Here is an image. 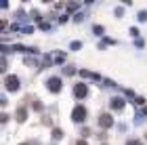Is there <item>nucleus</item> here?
<instances>
[{"label":"nucleus","instance_id":"1","mask_svg":"<svg viewBox=\"0 0 147 145\" xmlns=\"http://www.w3.org/2000/svg\"><path fill=\"white\" fill-rule=\"evenodd\" d=\"M71 120H74V122H84V120H86V109H84V105H76V107H74Z\"/></svg>","mask_w":147,"mask_h":145},{"label":"nucleus","instance_id":"2","mask_svg":"<svg viewBox=\"0 0 147 145\" xmlns=\"http://www.w3.org/2000/svg\"><path fill=\"white\" fill-rule=\"evenodd\" d=\"M46 86H49V90L51 93H59L61 90V78H57V76H53V78H49V82H46Z\"/></svg>","mask_w":147,"mask_h":145},{"label":"nucleus","instance_id":"3","mask_svg":"<svg viewBox=\"0 0 147 145\" xmlns=\"http://www.w3.org/2000/svg\"><path fill=\"white\" fill-rule=\"evenodd\" d=\"M4 86L15 93V90L19 88V78H17V76H6V78H4Z\"/></svg>","mask_w":147,"mask_h":145},{"label":"nucleus","instance_id":"4","mask_svg":"<svg viewBox=\"0 0 147 145\" xmlns=\"http://www.w3.org/2000/svg\"><path fill=\"white\" fill-rule=\"evenodd\" d=\"M99 126H101V128H109V126H113V118H111V114H101V116H99Z\"/></svg>","mask_w":147,"mask_h":145},{"label":"nucleus","instance_id":"5","mask_svg":"<svg viewBox=\"0 0 147 145\" xmlns=\"http://www.w3.org/2000/svg\"><path fill=\"white\" fill-rule=\"evenodd\" d=\"M74 95H76V97H80V99H84L86 95H88V88H86V84L78 82L76 86H74Z\"/></svg>","mask_w":147,"mask_h":145},{"label":"nucleus","instance_id":"6","mask_svg":"<svg viewBox=\"0 0 147 145\" xmlns=\"http://www.w3.org/2000/svg\"><path fill=\"white\" fill-rule=\"evenodd\" d=\"M109 105H111L113 109H122V107H124V99H122V97H113L111 101H109Z\"/></svg>","mask_w":147,"mask_h":145},{"label":"nucleus","instance_id":"7","mask_svg":"<svg viewBox=\"0 0 147 145\" xmlns=\"http://www.w3.org/2000/svg\"><path fill=\"white\" fill-rule=\"evenodd\" d=\"M80 76H82V78H90V80H99V74L88 71V69H80Z\"/></svg>","mask_w":147,"mask_h":145},{"label":"nucleus","instance_id":"8","mask_svg":"<svg viewBox=\"0 0 147 145\" xmlns=\"http://www.w3.org/2000/svg\"><path fill=\"white\" fill-rule=\"evenodd\" d=\"M25 118H28V109L21 105V107L17 109V120H19V122H25Z\"/></svg>","mask_w":147,"mask_h":145},{"label":"nucleus","instance_id":"9","mask_svg":"<svg viewBox=\"0 0 147 145\" xmlns=\"http://www.w3.org/2000/svg\"><path fill=\"white\" fill-rule=\"evenodd\" d=\"M61 137H63V130H61V128H53V139L59 141Z\"/></svg>","mask_w":147,"mask_h":145},{"label":"nucleus","instance_id":"10","mask_svg":"<svg viewBox=\"0 0 147 145\" xmlns=\"http://www.w3.org/2000/svg\"><path fill=\"white\" fill-rule=\"evenodd\" d=\"M126 145H143V143L139 141V139H128V141H126Z\"/></svg>","mask_w":147,"mask_h":145},{"label":"nucleus","instance_id":"11","mask_svg":"<svg viewBox=\"0 0 147 145\" xmlns=\"http://www.w3.org/2000/svg\"><path fill=\"white\" fill-rule=\"evenodd\" d=\"M71 49H74V51H80V49H82V42H76V40H74V42H71Z\"/></svg>","mask_w":147,"mask_h":145},{"label":"nucleus","instance_id":"12","mask_svg":"<svg viewBox=\"0 0 147 145\" xmlns=\"http://www.w3.org/2000/svg\"><path fill=\"white\" fill-rule=\"evenodd\" d=\"M63 59H65V55H63V53H57V55H55V61H57V63H61Z\"/></svg>","mask_w":147,"mask_h":145},{"label":"nucleus","instance_id":"13","mask_svg":"<svg viewBox=\"0 0 147 145\" xmlns=\"http://www.w3.org/2000/svg\"><path fill=\"white\" fill-rule=\"evenodd\" d=\"M139 21H147V11H141V13H139Z\"/></svg>","mask_w":147,"mask_h":145},{"label":"nucleus","instance_id":"14","mask_svg":"<svg viewBox=\"0 0 147 145\" xmlns=\"http://www.w3.org/2000/svg\"><path fill=\"white\" fill-rule=\"evenodd\" d=\"M40 28H42V30H51V23H46V21H40Z\"/></svg>","mask_w":147,"mask_h":145},{"label":"nucleus","instance_id":"15","mask_svg":"<svg viewBox=\"0 0 147 145\" xmlns=\"http://www.w3.org/2000/svg\"><path fill=\"white\" fill-rule=\"evenodd\" d=\"M95 32H97V36H101V34H103V28H101V25H97Z\"/></svg>","mask_w":147,"mask_h":145},{"label":"nucleus","instance_id":"16","mask_svg":"<svg viewBox=\"0 0 147 145\" xmlns=\"http://www.w3.org/2000/svg\"><path fill=\"white\" fill-rule=\"evenodd\" d=\"M76 145H86V141H84V139H80V141H78Z\"/></svg>","mask_w":147,"mask_h":145},{"label":"nucleus","instance_id":"17","mask_svg":"<svg viewBox=\"0 0 147 145\" xmlns=\"http://www.w3.org/2000/svg\"><path fill=\"white\" fill-rule=\"evenodd\" d=\"M21 145H28V143H21Z\"/></svg>","mask_w":147,"mask_h":145}]
</instances>
